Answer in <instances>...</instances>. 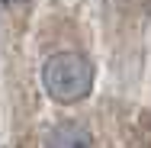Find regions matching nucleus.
<instances>
[{
	"mask_svg": "<svg viewBox=\"0 0 151 148\" xmlns=\"http://www.w3.org/2000/svg\"><path fill=\"white\" fill-rule=\"evenodd\" d=\"M135 148H151V113L142 116L138 132H135Z\"/></svg>",
	"mask_w": 151,
	"mask_h": 148,
	"instance_id": "3",
	"label": "nucleus"
},
{
	"mask_svg": "<svg viewBox=\"0 0 151 148\" xmlns=\"http://www.w3.org/2000/svg\"><path fill=\"white\" fill-rule=\"evenodd\" d=\"M45 148H93L90 132L77 122H64V126H55L45 139Z\"/></svg>",
	"mask_w": 151,
	"mask_h": 148,
	"instance_id": "2",
	"label": "nucleus"
},
{
	"mask_svg": "<svg viewBox=\"0 0 151 148\" xmlns=\"http://www.w3.org/2000/svg\"><path fill=\"white\" fill-rule=\"evenodd\" d=\"M42 84L52 100L58 103H77L93 87V64L77 52H58L45 61Z\"/></svg>",
	"mask_w": 151,
	"mask_h": 148,
	"instance_id": "1",
	"label": "nucleus"
},
{
	"mask_svg": "<svg viewBox=\"0 0 151 148\" xmlns=\"http://www.w3.org/2000/svg\"><path fill=\"white\" fill-rule=\"evenodd\" d=\"M3 3H6V6H13V3H19V0H3Z\"/></svg>",
	"mask_w": 151,
	"mask_h": 148,
	"instance_id": "4",
	"label": "nucleus"
}]
</instances>
